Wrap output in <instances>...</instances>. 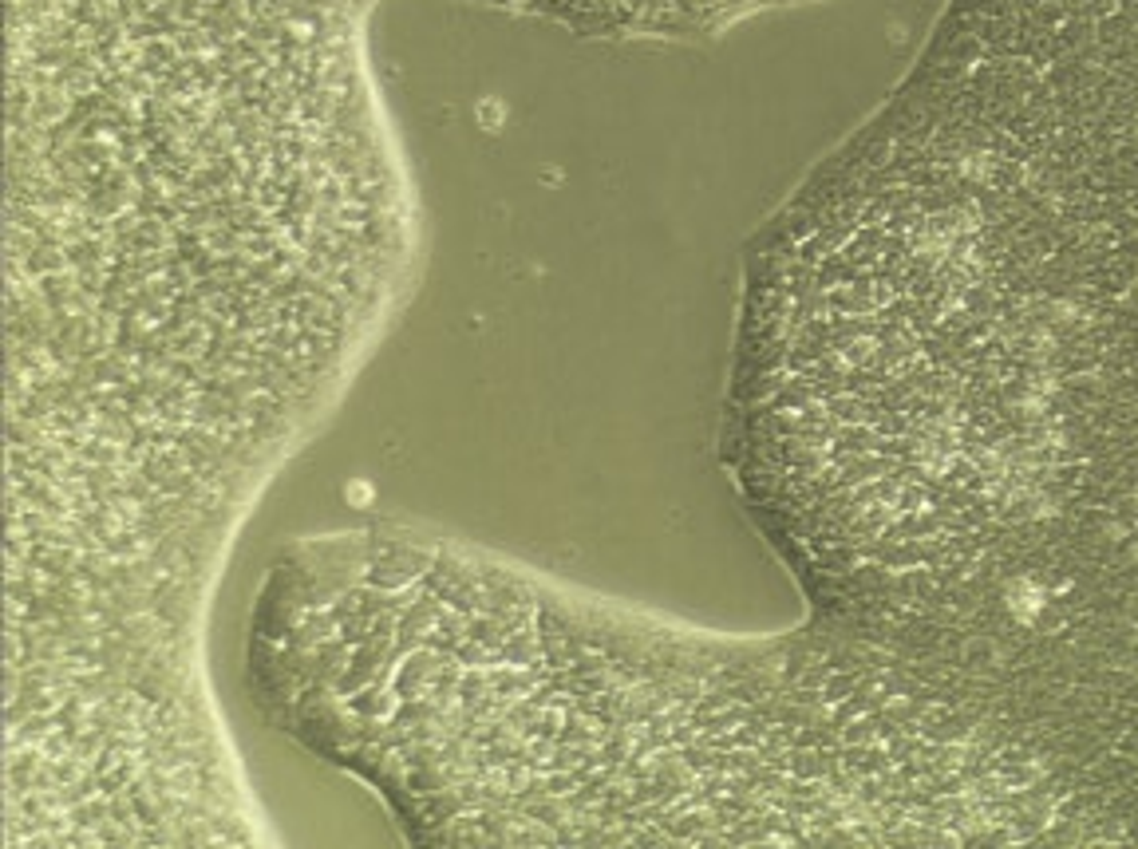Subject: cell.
Wrapping results in <instances>:
<instances>
[{"label": "cell", "instance_id": "1", "mask_svg": "<svg viewBox=\"0 0 1138 849\" xmlns=\"http://www.w3.org/2000/svg\"><path fill=\"white\" fill-rule=\"evenodd\" d=\"M352 0H13L8 344L28 443L265 447L407 277Z\"/></svg>", "mask_w": 1138, "mask_h": 849}, {"label": "cell", "instance_id": "2", "mask_svg": "<svg viewBox=\"0 0 1138 849\" xmlns=\"http://www.w3.org/2000/svg\"><path fill=\"white\" fill-rule=\"evenodd\" d=\"M498 4H522L605 32H676L732 16L735 8L759 0H498Z\"/></svg>", "mask_w": 1138, "mask_h": 849}]
</instances>
